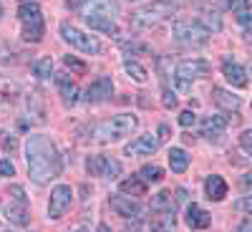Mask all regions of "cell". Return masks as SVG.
<instances>
[{
	"label": "cell",
	"mask_w": 252,
	"mask_h": 232,
	"mask_svg": "<svg viewBox=\"0 0 252 232\" xmlns=\"http://www.w3.org/2000/svg\"><path fill=\"white\" fill-rule=\"evenodd\" d=\"M26 159H28V174L35 184H46L48 179L61 174V154L56 149V144L43 134L28 136Z\"/></svg>",
	"instance_id": "cell-1"
},
{
	"label": "cell",
	"mask_w": 252,
	"mask_h": 232,
	"mask_svg": "<svg viewBox=\"0 0 252 232\" xmlns=\"http://www.w3.org/2000/svg\"><path fill=\"white\" fill-rule=\"evenodd\" d=\"M81 15L89 28L103 31V33H116V20H114L119 15L116 0H86L81 5Z\"/></svg>",
	"instance_id": "cell-2"
},
{
	"label": "cell",
	"mask_w": 252,
	"mask_h": 232,
	"mask_svg": "<svg viewBox=\"0 0 252 232\" xmlns=\"http://www.w3.org/2000/svg\"><path fill=\"white\" fill-rule=\"evenodd\" d=\"M136 126H139L136 116H131V114H119V116H111V119H106V121L96 124L94 129H91V139L98 141V144H111V141H119V139H124V136L134 134Z\"/></svg>",
	"instance_id": "cell-3"
},
{
	"label": "cell",
	"mask_w": 252,
	"mask_h": 232,
	"mask_svg": "<svg viewBox=\"0 0 252 232\" xmlns=\"http://www.w3.org/2000/svg\"><path fill=\"white\" fill-rule=\"evenodd\" d=\"M177 10H179V5L174 3V0H152V3H146L139 10L131 13V26L136 31H146V28L161 23V20L172 18Z\"/></svg>",
	"instance_id": "cell-4"
},
{
	"label": "cell",
	"mask_w": 252,
	"mask_h": 232,
	"mask_svg": "<svg viewBox=\"0 0 252 232\" xmlns=\"http://www.w3.org/2000/svg\"><path fill=\"white\" fill-rule=\"evenodd\" d=\"M172 35L179 40V43L187 46H202L209 38V28L197 18H179L172 23Z\"/></svg>",
	"instance_id": "cell-5"
},
{
	"label": "cell",
	"mask_w": 252,
	"mask_h": 232,
	"mask_svg": "<svg viewBox=\"0 0 252 232\" xmlns=\"http://www.w3.org/2000/svg\"><path fill=\"white\" fill-rule=\"evenodd\" d=\"M18 20L23 26V38L31 43H38L43 38V15H40L38 3H23L18 8Z\"/></svg>",
	"instance_id": "cell-6"
},
{
	"label": "cell",
	"mask_w": 252,
	"mask_h": 232,
	"mask_svg": "<svg viewBox=\"0 0 252 232\" xmlns=\"http://www.w3.org/2000/svg\"><path fill=\"white\" fill-rule=\"evenodd\" d=\"M61 35H63V40H66V43H71V46L78 48L81 53H89V56L101 53V43H98L94 35H86L83 31H78V28H73V26H68V23L61 26Z\"/></svg>",
	"instance_id": "cell-7"
},
{
	"label": "cell",
	"mask_w": 252,
	"mask_h": 232,
	"mask_svg": "<svg viewBox=\"0 0 252 232\" xmlns=\"http://www.w3.org/2000/svg\"><path fill=\"white\" fill-rule=\"evenodd\" d=\"M71 199H73V192H71V187H68V184H58V187H53L51 202H48V217H51V220H61L63 215L68 212Z\"/></svg>",
	"instance_id": "cell-8"
},
{
	"label": "cell",
	"mask_w": 252,
	"mask_h": 232,
	"mask_svg": "<svg viewBox=\"0 0 252 232\" xmlns=\"http://www.w3.org/2000/svg\"><path fill=\"white\" fill-rule=\"evenodd\" d=\"M86 169L94 177H103V179H116L121 174V162L111 159V157H91L86 162Z\"/></svg>",
	"instance_id": "cell-9"
},
{
	"label": "cell",
	"mask_w": 252,
	"mask_h": 232,
	"mask_svg": "<svg viewBox=\"0 0 252 232\" xmlns=\"http://www.w3.org/2000/svg\"><path fill=\"white\" fill-rule=\"evenodd\" d=\"M207 71H209V63H207V61H202V58H189V61H182L179 66H177V76H174V78L189 83V81H194V78L207 76Z\"/></svg>",
	"instance_id": "cell-10"
},
{
	"label": "cell",
	"mask_w": 252,
	"mask_h": 232,
	"mask_svg": "<svg viewBox=\"0 0 252 232\" xmlns=\"http://www.w3.org/2000/svg\"><path fill=\"white\" fill-rule=\"evenodd\" d=\"M159 149V136H154V134H144V136H139V139H134L131 144H126V154L129 157H152L154 152Z\"/></svg>",
	"instance_id": "cell-11"
},
{
	"label": "cell",
	"mask_w": 252,
	"mask_h": 232,
	"mask_svg": "<svg viewBox=\"0 0 252 232\" xmlns=\"http://www.w3.org/2000/svg\"><path fill=\"white\" fill-rule=\"evenodd\" d=\"M111 94H114V81L109 76H98L86 89V103H101V101L111 99Z\"/></svg>",
	"instance_id": "cell-12"
},
{
	"label": "cell",
	"mask_w": 252,
	"mask_h": 232,
	"mask_svg": "<svg viewBox=\"0 0 252 232\" xmlns=\"http://www.w3.org/2000/svg\"><path fill=\"white\" fill-rule=\"evenodd\" d=\"M109 204H111V209H114L119 217H131V220H136V217L141 215L139 202H134L131 197H111Z\"/></svg>",
	"instance_id": "cell-13"
},
{
	"label": "cell",
	"mask_w": 252,
	"mask_h": 232,
	"mask_svg": "<svg viewBox=\"0 0 252 232\" xmlns=\"http://www.w3.org/2000/svg\"><path fill=\"white\" fill-rule=\"evenodd\" d=\"M222 73H224V78L232 83L235 89H245V86H247V73H245V68L240 66V63L224 61V63H222Z\"/></svg>",
	"instance_id": "cell-14"
},
{
	"label": "cell",
	"mask_w": 252,
	"mask_h": 232,
	"mask_svg": "<svg viewBox=\"0 0 252 232\" xmlns=\"http://www.w3.org/2000/svg\"><path fill=\"white\" fill-rule=\"evenodd\" d=\"M209 222H212V215L204 212L199 204L187 207V227L189 230H204V227H209Z\"/></svg>",
	"instance_id": "cell-15"
},
{
	"label": "cell",
	"mask_w": 252,
	"mask_h": 232,
	"mask_svg": "<svg viewBox=\"0 0 252 232\" xmlns=\"http://www.w3.org/2000/svg\"><path fill=\"white\" fill-rule=\"evenodd\" d=\"M56 83H58V91H61L63 103H66V106H73V103H78L81 91H78L76 83L71 81V76H58V78H56Z\"/></svg>",
	"instance_id": "cell-16"
},
{
	"label": "cell",
	"mask_w": 252,
	"mask_h": 232,
	"mask_svg": "<svg viewBox=\"0 0 252 232\" xmlns=\"http://www.w3.org/2000/svg\"><path fill=\"white\" fill-rule=\"evenodd\" d=\"M227 129V116H207L204 124H202V136L207 139H220Z\"/></svg>",
	"instance_id": "cell-17"
},
{
	"label": "cell",
	"mask_w": 252,
	"mask_h": 232,
	"mask_svg": "<svg viewBox=\"0 0 252 232\" xmlns=\"http://www.w3.org/2000/svg\"><path fill=\"white\" fill-rule=\"evenodd\" d=\"M212 99H215V103L220 109H224V111H237L240 109V96H235L232 91H224V89H212Z\"/></svg>",
	"instance_id": "cell-18"
},
{
	"label": "cell",
	"mask_w": 252,
	"mask_h": 232,
	"mask_svg": "<svg viewBox=\"0 0 252 232\" xmlns=\"http://www.w3.org/2000/svg\"><path fill=\"white\" fill-rule=\"evenodd\" d=\"M204 189H207V197H209V199H215V202H222V199L227 197V182H224L220 174L207 177Z\"/></svg>",
	"instance_id": "cell-19"
},
{
	"label": "cell",
	"mask_w": 252,
	"mask_h": 232,
	"mask_svg": "<svg viewBox=\"0 0 252 232\" xmlns=\"http://www.w3.org/2000/svg\"><path fill=\"white\" fill-rule=\"evenodd\" d=\"M149 230L152 232H174V212H152Z\"/></svg>",
	"instance_id": "cell-20"
},
{
	"label": "cell",
	"mask_w": 252,
	"mask_h": 232,
	"mask_svg": "<svg viewBox=\"0 0 252 232\" xmlns=\"http://www.w3.org/2000/svg\"><path fill=\"white\" fill-rule=\"evenodd\" d=\"M169 166H172V172L182 174L187 166H189V157H187V152L179 149V146H172V149H169Z\"/></svg>",
	"instance_id": "cell-21"
},
{
	"label": "cell",
	"mask_w": 252,
	"mask_h": 232,
	"mask_svg": "<svg viewBox=\"0 0 252 232\" xmlns=\"http://www.w3.org/2000/svg\"><path fill=\"white\" fill-rule=\"evenodd\" d=\"M121 192H124V195H131V197H144L146 182H144L139 174L131 177V179H124V182H121Z\"/></svg>",
	"instance_id": "cell-22"
},
{
	"label": "cell",
	"mask_w": 252,
	"mask_h": 232,
	"mask_svg": "<svg viewBox=\"0 0 252 232\" xmlns=\"http://www.w3.org/2000/svg\"><path fill=\"white\" fill-rule=\"evenodd\" d=\"M152 212H174V199H172V192H159L154 195L152 199Z\"/></svg>",
	"instance_id": "cell-23"
},
{
	"label": "cell",
	"mask_w": 252,
	"mask_h": 232,
	"mask_svg": "<svg viewBox=\"0 0 252 232\" xmlns=\"http://www.w3.org/2000/svg\"><path fill=\"white\" fill-rule=\"evenodd\" d=\"M232 15H235V20H237V23H240L242 28L252 31V8H250V0L240 3L237 8H232Z\"/></svg>",
	"instance_id": "cell-24"
},
{
	"label": "cell",
	"mask_w": 252,
	"mask_h": 232,
	"mask_svg": "<svg viewBox=\"0 0 252 232\" xmlns=\"http://www.w3.org/2000/svg\"><path fill=\"white\" fill-rule=\"evenodd\" d=\"M28 209H26V204H10L8 207V220L13 222V225H18V227H23V225H28Z\"/></svg>",
	"instance_id": "cell-25"
},
{
	"label": "cell",
	"mask_w": 252,
	"mask_h": 232,
	"mask_svg": "<svg viewBox=\"0 0 252 232\" xmlns=\"http://www.w3.org/2000/svg\"><path fill=\"white\" fill-rule=\"evenodd\" d=\"M139 177H141L146 184H152V182L157 184V182L164 179V169H161V166H157V164H146V166H141Z\"/></svg>",
	"instance_id": "cell-26"
},
{
	"label": "cell",
	"mask_w": 252,
	"mask_h": 232,
	"mask_svg": "<svg viewBox=\"0 0 252 232\" xmlns=\"http://www.w3.org/2000/svg\"><path fill=\"white\" fill-rule=\"evenodd\" d=\"M124 68H126V73H129L136 83H144L146 78H149V73H146V68L141 66V63H136V61H126L124 63Z\"/></svg>",
	"instance_id": "cell-27"
},
{
	"label": "cell",
	"mask_w": 252,
	"mask_h": 232,
	"mask_svg": "<svg viewBox=\"0 0 252 232\" xmlns=\"http://www.w3.org/2000/svg\"><path fill=\"white\" fill-rule=\"evenodd\" d=\"M33 73H35L40 81L51 78V73H53V61H51V58H40V61H35V63H33Z\"/></svg>",
	"instance_id": "cell-28"
},
{
	"label": "cell",
	"mask_w": 252,
	"mask_h": 232,
	"mask_svg": "<svg viewBox=\"0 0 252 232\" xmlns=\"http://www.w3.org/2000/svg\"><path fill=\"white\" fill-rule=\"evenodd\" d=\"M18 91H20V89H18L15 81L0 76V94H3V96H18Z\"/></svg>",
	"instance_id": "cell-29"
},
{
	"label": "cell",
	"mask_w": 252,
	"mask_h": 232,
	"mask_svg": "<svg viewBox=\"0 0 252 232\" xmlns=\"http://www.w3.org/2000/svg\"><path fill=\"white\" fill-rule=\"evenodd\" d=\"M28 111H35V119L43 121V106H40V99L35 94H31V99H28Z\"/></svg>",
	"instance_id": "cell-30"
},
{
	"label": "cell",
	"mask_w": 252,
	"mask_h": 232,
	"mask_svg": "<svg viewBox=\"0 0 252 232\" xmlns=\"http://www.w3.org/2000/svg\"><path fill=\"white\" fill-rule=\"evenodd\" d=\"M161 106H164V109H174V106H177V94L166 89V91L161 94Z\"/></svg>",
	"instance_id": "cell-31"
},
{
	"label": "cell",
	"mask_w": 252,
	"mask_h": 232,
	"mask_svg": "<svg viewBox=\"0 0 252 232\" xmlns=\"http://www.w3.org/2000/svg\"><path fill=\"white\" fill-rule=\"evenodd\" d=\"M66 66H68L71 71L86 73V63H83V61H78V58H73V56H66Z\"/></svg>",
	"instance_id": "cell-32"
},
{
	"label": "cell",
	"mask_w": 252,
	"mask_h": 232,
	"mask_svg": "<svg viewBox=\"0 0 252 232\" xmlns=\"http://www.w3.org/2000/svg\"><path fill=\"white\" fill-rule=\"evenodd\" d=\"M240 144H242V149L252 157V129H247V132H242V136H240Z\"/></svg>",
	"instance_id": "cell-33"
},
{
	"label": "cell",
	"mask_w": 252,
	"mask_h": 232,
	"mask_svg": "<svg viewBox=\"0 0 252 232\" xmlns=\"http://www.w3.org/2000/svg\"><path fill=\"white\" fill-rule=\"evenodd\" d=\"M194 121H197L194 111H189V109H187V111H182V114H179V124L184 126V129H189V126H192Z\"/></svg>",
	"instance_id": "cell-34"
},
{
	"label": "cell",
	"mask_w": 252,
	"mask_h": 232,
	"mask_svg": "<svg viewBox=\"0 0 252 232\" xmlns=\"http://www.w3.org/2000/svg\"><path fill=\"white\" fill-rule=\"evenodd\" d=\"M157 66H159V73H161L164 78H169V76H172V71H169V58H164V56H161V58L157 61Z\"/></svg>",
	"instance_id": "cell-35"
},
{
	"label": "cell",
	"mask_w": 252,
	"mask_h": 232,
	"mask_svg": "<svg viewBox=\"0 0 252 232\" xmlns=\"http://www.w3.org/2000/svg\"><path fill=\"white\" fill-rule=\"evenodd\" d=\"M0 174H3V177H13L15 174V166L8 159H0Z\"/></svg>",
	"instance_id": "cell-36"
},
{
	"label": "cell",
	"mask_w": 252,
	"mask_h": 232,
	"mask_svg": "<svg viewBox=\"0 0 252 232\" xmlns=\"http://www.w3.org/2000/svg\"><path fill=\"white\" fill-rule=\"evenodd\" d=\"M207 15H209V18H207V23H209L207 28H212V31H220V28H222V23H220V15H217L215 10H212V13H207Z\"/></svg>",
	"instance_id": "cell-37"
},
{
	"label": "cell",
	"mask_w": 252,
	"mask_h": 232,
	"mask_svg": "<svg viewBox=\"0 0 252 232\" xmlns=\"http://www.w3.org/2000/svg\"><path fill=\"white\" fill-rule=\"evenodd\" d=\"M237 209H242V212H250V215H252V195L242 197V199L237 202Z\"/></svg>",
	"instance_id": "cell-38"
},
{
	"label": "cell",
	"mask_w": 252,
	"mask_h": 232,
	"mask_svg": "<svg viewBox=\"0 0 252 232\" xmlns=\"http://www.w3.org/2000/svg\"><path fill=\"white\" fill-rule=\"evenodd\" d=\"M10 195H13L20 204H26V192H23V187H10Z\"/></svg>",
	"instance_id": "cell-39"
},
{
	"label": "cell",
	"mask_w": 252,
	"mask_h": 232,
	"mask_svg": "<svg viewBox=\"0 0 252 232\" xmlns=\"http://www.w3.org/2000/svg\"><path fill=\"white\" fill-rule=\"evenodd\" d=\"M235 232H252V220H245L242 225H237Z\"/></svg>",
	"instance_id": "cell-40"
},
{
	"label": "cell",
	"mask_w": 252,
	"mask_h": 232,
	"mask_svg": "<svg viewBox=\"0 0 252 232\" xmlns=\"http://www.w3.org/2000/svg\"><path fill=\"white\" fill-rule=\"evenodd\" d=\"M159 134H161V136H159V141H161V139H166V134H169V126L161 124V126H159Z\"/></svg>",
	"instance_id": "cell-41"
},
{
	"label": "cell",
	"mask_w": 252,
	"mask_h": 232,
	"mask_svg": "<svg viewBox=\"0 0 252 232\" xmlns=\"http://www.w3.org/2000/svg\"><path fill=\"white\" fill-rule=\"evenodd\" d=\"M5 149H8V152H13V149H15V139H13V136H10V139H5Z\"/></svg>",
	"instance_id": "cell-42"
},
{
	"label": "cell",
	"mask_w": 252,
	"mask_h": 232,
	"mask_svg": "<svg viewBox=\"0 0 252 232\" xmlns=\"http://www.w3.org/2000/svg\"><path fill=\"white\" fill-rule=\"evenodd\" d=\"M187 199V192H184V189H177V202H184Z\"/></svg>",
	"instance_id": "cell-43"
},
{
	"label": "cell",
	"mask_w": 252,
	"mask_h": 232,
	"mask_svg": "<svg viewBox=\"0 0 252 232\" xmlns=\"http://www.w3.org/2000/svg\"><path fill=\"white\" fill-rule=\"evenodd\" d=\"M252 184V174H245V179H242V187H250Z\"/></svg>",
	"instance_id": "cell-44"
},
{
	"label": "cell",
	"mask_w": 252,
	"mask_h": 232,
	"mask_svg": "<svg viewBox=\"0 0 252 232\" xmlns=\"http://www.w3.org/2000/svg\"><path fill=\"white\" fill-rule=\"evenodd\" d=\"M66 3H68V8H78V5H81V0H66Z\"/></svg>",
	"instance_id": "cell-45"
},
{
	"label": "cell",
	"mask_w": 252,
	"mask_h": 232,
	"mask_svg": "<svg viewBox=\"0 0 252 232\" xmlns=\"http://www.w3.org/2000/svg\"><path fill=\"white\" fill-rule=\"evenodd\" d=\"M98 232H111V230H109V225H98Z\"/></svg>",
	"instance_id": "cell-46"
},
{
	"label": "cell",
	"mask_w": 252,
	"mask_h": 232,
	"mask_svg": "<svg viewBox=\"0 0 252 232\" xmlns=\"http://www.w3.org/2000/svg\"><path fill=\"white\" fill-rule=\"evenodd\" d=\"M0 18H3V5H0Z\"/></svg>",
	"instance_id": "cell-47"
},
{
	"label": "cell",
	"mask_w": 252,
	"mask_h": 232,
	"mask_svg": "<svg viewBox=\"0 0 252 232\" xmlns=\"http://www.w3.org/2000/svg\"><path fill=\"white\" fill-rule=\"evenodd\" d=\"M78 232H83V230H78Z\"/></svg>",
	"instance_id": "cell-48"
}]
</instances>
